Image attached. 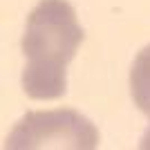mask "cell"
<instances>
[{
  "instance_id": "cell-3",
  "label": "cell",
  "mask_w": 150,
  "mask_h": 150,
  "mask_svg": "<svg viewBox=\"0 0 150 150\" xmlns=\"http://www.w3.org/2000/svg\"><path fill=\"white\" fill-rule=\"evenodd\" d=\"M130 94H132L134 105L150 117V45H146L132 61Z\"/></svg>"
},
{
  "instance_id": "cell-2",
  "label": "cell",
  "mask_w": 150,
  "mask_h": 150,
  "mask_svg": "<svg viewBox=\"0 0 150 150\" xmlns=\"http://www.w3.org/2000/svg\"><path fill=\"white\" fill-rule=\"evenodd\" d=\"M99 146V130L94 123L72 108L34 110L27 112L7 137L5 148L11 150H43L72 148L92 150Z\"/></svg>"
},
{
  "instance_id": "cell-1",
  "label": "cell",
  "mask_w": 150,
  "mask_h": 150,
  "mask_svg": "<svg viewBox=\"0 0 150 150\" xmlns=\"http://www.w3.org/2000/svg\"><path fill=\"white\" fill-rule=\"evenodd\" d=\"M85 31L67 0H40L27 16L23 34V90L34 101H54L67 92V65Z\"/></svg>"
},
{
  "instance_id": "cell-4",
  "label": "cell",
  "mask_w": 150,
  "mask_h": 150,
  "mask_svg": "<svg viewBox=\"0 0 150 150\" xmlns=\"http://www.w3.org/2000/svg\"><path fill=\"white\" fill-rule=\"evenodd\" d=\"M139 146H141L144 150H150V125H148V130H146V134L141 137V144Z\"/></svg>"
}]
</instances>
